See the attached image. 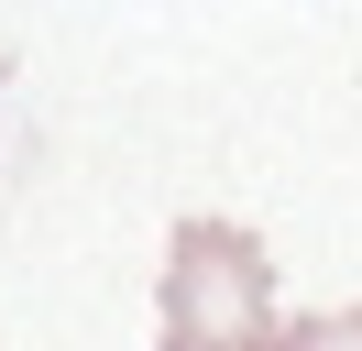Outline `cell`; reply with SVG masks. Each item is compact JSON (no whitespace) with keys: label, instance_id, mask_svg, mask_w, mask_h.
<instances>
[{"label":"cell","instance_id":"obj_2","mask_svg":"<svg viewBox=\"0 0 362 351\" xmlns=\"http://www.w3.org/2000/svg\"><path fill=\"white\" fill-rule=\"evenodd\" d=\"M264 351H362V307H329V318H274Z\"/></svg>","mask_w":362,"mask_h":351},{"label":"cell","instance_id":"obj_3","mask_svg":"<svg viewBox=\"0 0 362 351\" xmlns=\"http://www.w3.org/2000/svg\"><path fill=\"white\" fill-rule=\"evenodd\" d=\"M0 77H11V66H0Z\"/></svg>","mask_w":362,"mask_h":351},{"label":"cell","instance_id":"obj_1","mask_svg":"<svg viewBox=\"0 0 362 351\" xmlns=\"http://www.w3.org/2000/svg\"><path fill=\"white\" fill-rule=\"evenodd\" d=\"M274 340V263L230 219H176L165 241V351H264Z\"/></svg>","mask_w":362,"mask_h":351}]
</instances>
